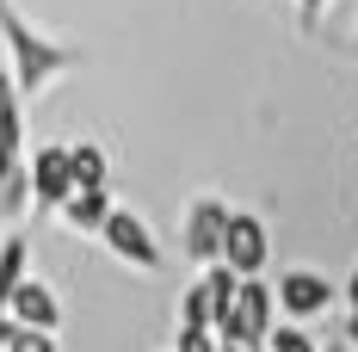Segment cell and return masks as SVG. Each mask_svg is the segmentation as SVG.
Masks as SVG:
<instances>
[{"instance_id":"13","label":"cell","mask_w":358,"mask_h":352,"mask_svg":"<svg viewBox=\"0 0 358 352\" xmlns=\"http://www.w3.org/2000/svg\"><path fill=\"white\" fill-rule=\"evenodd\" d=\"M31 198H37V185H31V167H25V174H13V179H0V223L25 216V211H31Z\"/></svg>"},{"instance_id":"17","label":"cell","mask_w":358,"mask_h":352,"mask_svg":"<svg viewBox=\"0 0 358 352\" xmlns=\"http://www.w3.org/2000/svg\"><path fill=\"white\" fill-rule=\"evenodd\" d=\"M6 352H56V334H50V328H19Z\"/></svg>"},{"instance_id":"4","label":"cell","mask_w":358,"mask_h":352,"mask_svg":"<svg viewBox=\"0 0 358 352\" xmlns=\"http://www.w3.org/2000/svg\"><path fill=\"white\" fill-rule=\"evenodd\" d=\"M266 253H272V241H266V223L248 211H229V229H222V260L241 272V279H253L259 266H266Z\"/></svg>"},{"instance_id":"21","label":"cell","mask_w":358,"mask_h":352,"mask_svg":"<svg viewBox=\"0 0 358 352\" xmlns=\"http://www.w3.org/2000/svg\"><path fill=\"white\" fill-rule=\"evenodd\" d=\"M322 6H327V0H303V13H309V19H315V13H322Z\"/></svg>"},{"instance_id":"10","label":"cell","mask_w":358,"mask_h":352,"mask_svg":"<svg viewBox=\"0 0 358 352\" xmlns=\"http://www.w3.org/2000/svg\"><path fill=\"white\" fill-rule=\"evenodd\" d=\"M25 266H31V241H25V235H6V241H0V316H6V303H13V290L31 279Z\"/></svg>"},{"instance_id":"1","label":"cell","mask_w":358,"mask_h":352,"mask_svg":"<svg viewBox=\"0 0 358 352\" xmlns=\"http://www.w3.org/2000/svg\"><path fill=\"white\" fill-rule=\"evenodd\" d=\"M0 37H6V50H13V74H19V93H25V99H37L43 87H56L69 69H80V50L37 37L31 25L19 19L13 0H0Z\"/></svg>"},{"instance_id":"7","label":"cell","mask_w":358,"mask_h":352,"mask_svg":"<svg viewBox=\"0 0 358 352\" xmlns=\"http://www.w3.org/2000/svg\"><path fill=\"white\" fill-rule=\"evenodd\" d=\"M31 185H37V204H50V211H62V198L74 192V167H69V148H37L31 155Z\"/></svg>"},{"instance_id":"16","label":"cell","mask_w":358,"mask_h":352,"mask_svg":"<svg viewBox=\"0 0 358 352\" xmlns=\"http://www.w3.org/2000/svg\"><path fill=\"white\" fill-rule=\"evenodd\" d=\"M266 352H315V340H309V334H303V328H272V340H266Z\"/></svg>"},{"instance_id":"11","label":"cell","mask_w":358,"mask_h":352,"mask_svg":"<svg viewBox=\"0 0 358 352\" xmlns=\"http://www.w3.org/2000/svg\"><path fill=\"white\" fill-rule=\"evenodd\" d=\"M31 161H25V130H19V106H6L0 111V179H13V174H25Z\"/></svg>"},{"instance_id":"19","label":"cell","mask_w":358,"mask_h":352,"mask_svg":"<svg viewBox=\"0 0 358 352\" xmlns=\"http://www.w3.org/2000/svg\"><path fill=\"white\" fill-rule=\"evenodd\" d=\"M13 334H19V321H13V316H0V352L13 346Z\"/></svg>"},{"instance_id":"20","label":"cell","mask_w":358,"mask_h":352,"mask_svg":"<svg viewBox=\"0 0 358 352\" xmlns=\"http://www.w3.org/2000/svg\"><path fill=\"white\" fill-rule=\"evenodd\" d=\"M346 340H352V346H358V309H352V321H346Z\"/></svg>"},{"instance_id":"24","label":"cell","mask_w":358,"mask_h":352,"mask_svg":"<svg viewBox=\"0 0 358 352\" xmlns=\"http://www.w3.org/2000/svg\"><path fill=\"white\" fill-rule=\"evenodd\" d=\"M334 352H340V346H334Z\"/></svg>"},{"instance_id":"2","label":"cell","mask_w":358,"mask_h":352,"mask_svg":"<svg viewBox=\"0 0 358 352\" xmlns=\"http://www.w3.org/2000/svg\"><path fill=\"white\" fill-rule=\"evenodd\" d=\"M272 309H278V297H272V290L259 284V272H253V279H241V297H235V309H229V316L216 321V334H222V340H235V346H248V352H259L266 340H272V328H278Z\"/></svg>"},{"instance_id":"18","label":"cell","mask_w":358,"mask_h":352,"mask_svg":"<svg viewBox=\"0 0 358 352\" xmlns=\"http://www.w3.org/2000/svg\"><path fill=\"white\" fill-rule=\"evenodd\" d=\"M13 99H19V74H6V69H0V111L13 106Z\"/></svg>"},{"instance_id":"9","label":"cell","mask_w":358,"mask_h":352,"mask_svg":"<svg viewBox=\"0 0 358 352\" xmlns=\"http://www.w3.org/2000/svg\"><path fill=\"white\" fill-rule=\"evenodd\" d=\"M111 211H117V204H111L106 185H74L69 198H62V223L80 229V235H106V216Z\"/></svg>"},{"instance_id":"15","label":"cell","mask_w":358,"mask_h":352,"mask_svg":"<svg viewBox=\"0 0 358 352\" xmlns=\"http://www.w3.org/2000/svg\"><path fill=\"white\" fill-rule=\"evenodd\" d=\"M173 352H222V334H216V328H179Z\"/></svg>"},{"instance_id":"22","label":"cell","mask_w":358,"mask_h":352,"mask_svg":"<svg viewBox=\"0 0 358 352\" xmlns=\"http://www.w3.org/2000/svg\"><path fill=\"white\" fill-rule=\"evenodd\" d=\"M346 297H352V309H358V272H352V284H346Z\"/></svg>"},{"instance_id":"14","label":"cell","mask_w":358,"mask_h":352,"mask_svg":"<svg viewBox=\"0 0 358 352\" xmlns=\"http://www.w3.org/2000/svg\"><path fill=\"white\" fill-rule=\"evenodd\" d=\"M179 328H216V316H210V290H204V279L192 284L185 297H179Z\"/></svg>"},{"instance_id":"5","label":"cell","mask_w":358,"mask_h":352,"mask_svg":"<svg viewBox=\"0 0 358 352\" xmlns=\"http://www.w3.org/2000/svg\"><path fill=\"white\" fill-rule=\"evenodd\" d=\"M222 229H229V204L222 198H198L185 211V253L192 260H222Z\"/></svg>"},{"instance_id":"23","label":"cell","mask_w":358,"mask_h":352,"mask_svg":"<svg viewBox=\"0 0 358 352\" xmlns=\"http://www.w3.org/2000/svg\"><path fill=\"white\" fill-rule=\"evenodd\" d=\"M222 352H248V346H235V340H222Z\"/></svg>"},{"instance_id":"3","label":"cell","mask_w":358,"mask_h":352,"mask_svg":"<svg viewBox=\"0 0 358 352\" xmlns=\"http://www.w3.org/2000/svg\"><path fill=\"white\" fill-rule=\"evenodd\" d=\"M106 247L124 266H136V272H155L161 266V247H155V235H148V223L136 211H111L106 216Z\"/></svg>"},{"instance_id":"12","label":"cell","mask_w":358,"mask_h":352,"mask_svg":"<svg viewBox=\"0 0 358 352\" xmlns=\"http://www.w3.org/2000/svg\"><path fill=\"white\" fill-rule=\"evenodd\" d=\"M69 167H74V185H106V148L99 142H74L69 148Z\"/></svg>"},{"instance_id":"8","label":"cell","mask_w":358,"mask_h":352,"mask_svg":"<svg viewBox=\"0 0 358 352\" xmlns=\"http://www.w3.org/2000/svg\"><path fill=\"white\" fill-rule=\"evenodd\" d=\"M6 316L19 321V328H50V334H56V321H62V303H56V290H50L43 279H25L19 290H13Z\"/></svg>"},{"instance_id":"6","label":"cell","mask_w":358,"mask_h":352,"mask_svg":"<svg viewBox=\"0 0 358 352\" xmlns=\"http://www.w3.org/2000/svg\"><path fill=\"white\" fill-rule=\"evenodd\" d=\"M327 303H334V284L322 279V272H303V266H296V272H285V279H278V309H285V316H322Z\"/></svg>"}]
</instances>
